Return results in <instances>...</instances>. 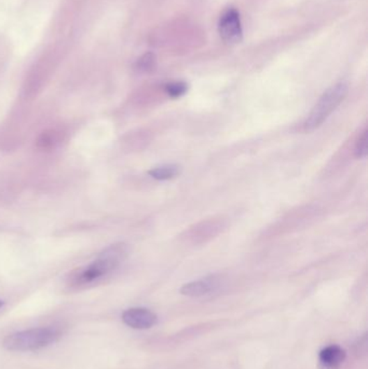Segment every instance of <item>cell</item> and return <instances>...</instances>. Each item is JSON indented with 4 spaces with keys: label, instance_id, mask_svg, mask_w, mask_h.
I'll use <instances>...</instances> for the list:
<instances>
[{
    "label": "cell",
    "instance_id": "cell-1",
    "mask_svg": "<svg viewBox=\"0 0 368 369\" xmlns=\"http://www.w3.org/2000/svg\"><path fill=\"white\" fill-rule=\"evenodd\" d=\"M129 253V246L125 243H116L108 246L92 264L72 272L70 283L72 285H84L107 276L119 267V264L128 257Z\"/></svg>",
    "mask_w": 368,
    "mask_h": 369
},
{
    "label": "cell",
    "instance_id": "cell-2",
    "mask_svg": "<svg viewBox=\"0 0 368 369\" xmlns=\"http://www.w3.org/2000/svg\"><path fill=\"white\" fill-rule=\"evenodd\" d=\"M60 338V329L54 327H39L11 333L6 337L3 347L13 352L36 351L49 347Z\"/></svg>",
    "mask_w": 368,
    "mask_h": 369
},
{
    "label": "cell",
    "instance_id": "cell-3",
    "mask_svg": "<svg viewBox=\"0 0 368 369\" xmlns=\"http://www.w3.org/2000/svg\"><path fill=\"white\" fill-rule=\"evenodd\" d=\"M349 92V86L346 82H338L328 88L319 98L318 103L311 110L308 117L302 124V130L307 133L316 131L330 117L338 106L344 102Z\"/></svg>",
    "mask_w": 368,
    "mask_h": 369
},
{
    "label": "cell",
    "instance_id": "cell-4",
    "mask_svg": "<svg viewBox=\"0 0 368 369\" xmlns=\"http://www.w3.org/2000/svg\"><path fill=\"white\" fill-rule=\"evenodd\" d=\"M218 31L222 40L229 45L240 43L243 37L241 19L236 9H228L222 13L218 23Z\"/></svg>",
    "mask_w": 368,
    "mask_h": 369
},
{
    "label": "cell",
    "instance_id": "cell-5",
    "mask_svg": "<svg viewBox=\"0 0 368 369\" xmlns=\"http://www.w3.org/2000/svg\"><path fill=\"white\" fill-rule=\"evenodd\" d=\"M122 321L134 329H148L158 323V317L146 308H131L122 313Z\"/></svg>",
    "mask_w": 368,
    "mask_h": 369
},
{
    "label": "cell",
    "instance_id": "cell-6",
    "mask_svg": "<svg viewBox=\"0 0 368 369\" xmlns=\"http://www.w3.org/2000/svg\"><path fill=\"white\" fill-rule=\"evenodd\" d=\"M346 356L347 353L340 345H328L319 353V369H339Z\"/></svg>",
    "mask_w": 368,
    "mask_h": 369
},
{
    "label": "cell",
    "instance_id": "cell-7",
    "mask_svg": "<svg viewBox=\"0 0 368 369\" xmlns=\"http://www.w3.org/2000/svg\"><path fill=\"white\" fill-rule=\"evenodd\" d=\"M220 286V279L216 276H208L206 279L190 282L181 288V294L189 297H200L215 291Z\"/></svg>",
    "mask_w": 368,
    "mask_h": 369
},
{
    "label": "cell",
    "instance_id": "cell-8",
    "mask_svg": "<svg viewBox=\"0 0 368 369\" xmlns=\"http://www.w3.org/2000/svg\"><path fill=\"white\" fill-rule=\"evenodd\" d=\"M182 173V167L178 165H165L155 167L148 171V175L157 181H169L175 179Z\"/></svg>",
    "mask_w": 368,
    "mask_h": 369
},
{
    "label": "cell",
    "instance_id": "cell-9",
    "mask_svg": "<svg viewBox=\"0 0 368 369\" xmlns=\"http://www.w3.org/2000/svg\"><path fill=\"white\" fill-rule=\"evenodd\" d=\"M61 142V132L55 129L43 131L37 138L36 145L43 151H50Z\"/></svg>",
    "mask_w": 368,
    "mask_h": 369
},
{
    "label": "cell",
    "instance_id": "cell-10",
    "mask_svg": "<svg viewBox=\"0 0 368 369\" xmlns=\"http://www.w3.org/2000/svg\"><path fill=\"white\" fill-rule=\"evenodd\" d=\"M164 91L170 98H178L187 93L188 84L184 82H170V84H165Z\"/></svg>",
    "mask_w": 368,
    "mask_h": 369
},
{
    "label": "cell",
    "instance_id": "cell-11",
    "mask_svg": "<svg viewBox=\"0 0 368 369\" xmlns=\"http://www.w3.org/2000/svg\"><path fill=\"white\" fill-rule=\"evenodd\" d=\"M137 70L141 73H151L153 72L155 67V57L153 53H146L143 57H139L137 62Z\"/></svg>",
    "mask_w": 368,
    "mask_h": 369
},
{
    "label": "cell",
    "instance_id": "cell-12",
    "mask_svg": "<svg viewBox=\"0 0 368 369\" xmlns=\"http://www.w3.org/2000/svg\"><path fill=\"white\" fill-rule=\"evenodd\" d=\"M354 153H355V157L358 159H364L367 156V130H365L362 133V135L360 136L359 140L356 142Z\"/></svg>",
    "mask_w": 368,
    "mask_h": 369
},
{
    "label": "cell",
    "instance_id": "cell-13",
    "mask_svg": "<svg viewBox=\"0 0 368 369\" xmlns=\"http://www.w3.org/2000/svg\"><path fill=\"white\" fill-rule=\"evenodd\" d=\"M3 305H5V303L3 301H0V309L3 307Z\"/></svg>",
    "mask_w": 368,
    "mask_h": 369
}]
</instances>
